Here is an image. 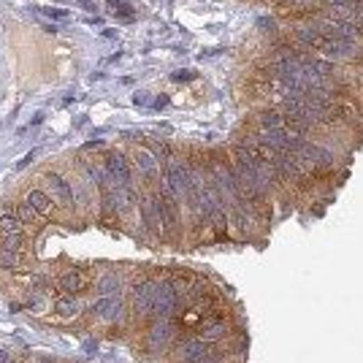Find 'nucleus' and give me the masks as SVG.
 Wrapping results in <instances>:
<instances>
[{
    "label": "nucleus",
    "instance_id": "nucleus-1",
    "mask_svg": "<svg viewBox=\"0 0 363 363\" xmlns=\"http://www.w3.org/2000/svg\"><path fill=\"white\" fill-rule=\"evenodd\" d=\"M41 179H44V190L52 195V201L57 204V209H63V211H76V192H73V185H70V179L66 173H60L57 168H47V171L41 173Z\"/></svg>",
    "mask_w": 363,
    "mask_h": 363
},
{
    "label": "nucleus",
    "instance_id": "nucleus-2",
    "mask_svg": "<svg viewBox=\"0 0 363 363\" xmlns=\"http://www.w3.org/2000/svg\"><path fill=\"white\" fill-rule=\"evenodd\" d=\"M176 331H179V320H152L147 333H144L147 352H152V355L168 352L173 347V342H176V336H179Z\"/></svg>",
    "mask_w": 363,
    "mask_h": 363
},
{
    "label": "nucleus",
    "instance_id": "nucleus-3",
    "mask_svg": "<svg viewBox=\"0 0 363 363\" xmlns=\"http://www.w3.org/2000/svg\"><path fill=\"white\" fill-rule=\"evenodd\" d=\"M157 279L155 277H141L130 285V312L139 320H149V312L155 304Z\"/></svg>",
    "mask_w": 363,
    "mask_h": 363
},
{
    "label": "nucleus",
    "instance_id": "nucleus-4",
    "mask_svg": "<svg viewBox=\"0 0 363 363\" xmlns=\"http://www.w3.org/2000/svg\"><path fill=\"white\" fill-rule=\"evenodd\" d=\"M101 163H104V168L109 171V176H111L117 185L133 187V182H136V171H133L130 160L122 155L120 149H109V152H104Z\"/></svg>",
    "mask_w": 363,
    "mask_h": 363
},
{
    "label": "nucleus",
    "instance_id": "nucleus-5",
    "mask_svg": "<svg viewBox=\"0 0 363 363\" xmlns=\"http://www.w3.org/2000/svg\"><path fill=\"white\" fill-rule=\"evenodd\" d=\"M90 314L95 323H104V326H114L125 317V307L117 295H101L98 301L90 304Z\"/></svg>",
    "mask_w": 363,
    "mask_h": 363
},
{
    "label": "nucleus",
    "instance_id": "nucleus-6",
    "mask_svg": "<svg viewBox=\"0 0 363 363\" xmlns=\"http://www.w3.org/2000/svg\"><path fill=\"white\" fill-rule=\"evenodd\" d=\"M130 166H133V171L139 173L147 185L155 187L157 182H160V160H157L149 149H144V147H141V149H133V152H130Z\"/></svg>",
    "mask_w": 363,
    "mask_h": 363
},
{
    "label": "nucleus",
    "instance_id": "nucleus-7",
    "mask_svg": "<svg viewBox=\"0 0 363 363\" xmlns=\"http://www.w3.org/2000/svg\"><path fill=\"white\" fill-rule=\"evenodd\" d=\"M90 288V274L85 269H68L57 277V290L66 295H79Z\"/></svg>",
    "mask_w": 363,
    "mask_h": 363
},
{
    "label": "nucleus",
    "instance_id": "nucleus-8",
    "mask_svg": "<svg viewBox=\"0 0 363 363\" xmlns=\"http://www.w3.org/2000/svg\"><path fill=\"white\" fill-rule=\"evenodd\" d=\"M22 198H25V201L35 209V214L44 217V220H52L54 214H57V204H54L52 195L44 190V187H27Z\"/></svg>",
    "mask_w": 363,
    "mask_h": 363
},
{
    "label": "nucleus",
    "instance_id": "nucleus-9",
    "mask_svg": "<svg viewBox=\"0 0 363 363\" xmlns=\"http://www.w3.org/2000/svg\"><path fill=\"white\" fill-rule=\"evenodd\" d=\"M85 309V304H82V298L79 295H66L60 293L57 298L52 301V314L57 320H73V317H79Z\"/></svg>",
    "mask_w": 363,
    "mask_h": 363
},
{
    "label": "nucleus",
    "instance_id": "nucleus-10",
    "mask_svg": "<svg viewBox=\"0 0 363 363\" xmlns=\"http://www.w3.org/2000/svg\"><path fill=\"white\" fill-rule=\"evenodd\" d=\"M11 211L17 214V220H19L22 225H25L27 230H38V228H41V223H44V217H38V214H35V209L30 207V204H27L25 198H19V201H14V207H11Z\"/></svg>",
    "mask_w": 363,
    "mask_h": 363
},
{
    "label": "nucleus",
    "instance_id": "nucleus-11",
    "mask_svg": "<svg viewBox=\"0 0 363 363\" xmlns=\"http://www.w3.org/2000/svg\"><path fill=\"white\" fill-rule=\"evenodd\" d=\"M27 260H30V252H14V250L0 247V269L3 271H25Z\"/></svg>",
    "mask_w": 363,
    "mask_h": 363
},
{
    "label": "nucleus",
    "instance_id": "nucleus-12",
    "mask_svg": "<svg viewBox=\"0 0 363 363\" xmlns=\"http://www.w3.org/2000/svg\"><path fill=\"white\" fill-rule=\"evenodd\" d=\"M285 128V114L279 109H263L258 114V130H282Z\"/></svg>",
    "mask_w": 363,
    "mask_h": 363
},
{
    "label": "nucleus",
    "instance_id": "nucleus-13",
    "mask_svg": "<svg viewBox=\"0 0 363 363\" xmlns=\"http://www.w3.org/2000/svg\"><path fill=\"white\" fill-rule=\"evenodd\" d=\"M122 290V277L117 271H109L101 279H95V293L98 295H117Z\"/></svg>",
    "mask_w": 363,
    "mask_h": 363
},
{
    "label": "nucleus",
    "instance_id": "nucleus-14",
    "mask_svg": "<svg viewBox=\"0 0 363 363\" xmlns=\"http://www.w3.org/2000/svg\"><path fill=\"white\" fill-rule=\"evenodd\" d=\"M0 247L3 250H14V252H30V236H27V230L25 233H14V236H0Z\"/></svg>",
    "mask_w": 363,
    "mask_h": 363
},
{
    "label": "nucleus",
    "instance_id": "nucleus-15",
    "mask_svg": "<svg viewBox=\"0 0 363 363\" xmlns=\"http://www.w3.org/2000/svg\"><path fill=\"white\" fill-rule=\"evenodd\" d=\"M27 228L19 223L17 214L8 209V211H3L0 214V236H14V233H25Z\"/></svg>",
    "mask_w": 363,
    "mask_h": 363
},
{
    "label": "nucleus",
    "instance_id": "nucleus-16",
    "mask_svg": "<svg viewBox=\"0 0 363 363\" xmlns=\"http://www.w3.org/2000/svg\"><path fill=\"white\" fill-rule=\"evenodd\" d=\"M106 11H109L111 17L125 19V22L136 19V8H133V6H128V3H122V0H109V3H106Z\"/></svg>",
    "mask_w": 363,
    "mask_h": 363
},
{
    "label": "nucleus",
    "instance_id": "nucleus-17",
    "mask_svg": "<svg viewBox=\"0 0 363 363\" xmlns=\"http://www.w3.org/2000/svg\"><path fill=\"white\" fill-rule=\"evenodd\" d=\"M0 363H19L17 355L11 352V350H6V347H0Z\"/></svg>",
    "mask_w": 363,
    "mask_h": 363
},
{
    "label": "nucleus",
    "instance_id": "nucleus-18",
    "mask_svg": "<svg viewBox=\"0 0 363 363\" xmlns=\"http://www.w3.org/2000/svg\"><path fill=\"white\" fill-rule=\"evenodd\" d=\"M44 14H49V17H54V19L68 17V11H66V8H44Z\"/></svg>",
    "mask_w": 363,
    "mask_h": 363
},
{
    "label": "nucleus",
    "instance_id": "nucleus-19",
    "mask_svg": "<svg viewBox=\"0 0 363 363\" xmlns=\"http://www.w3.org/2000/svg\"><path fill=\"white\" fill-rule=\"evenodd\" d=\"M192 76H195L192 70H176L171 79H173V82H187V79H192Z\"/></svg>",
    "mask_w": 363,
    "mask_h": 363
},
{
    "label": "nucleus",
    "instance_id": "nucleus-20",
    "mask_svg": "<svg viewBox=\"0 0 363 363\" xmlns=\"http://www.w3.org/2000/svg\"><path fill=\"white\" fill-rule=\"evenodd\" d=\"M35 363H60V361H54V358H49V355H44V358H38Z\"/></svg>",
    "mask_w": 363,
    "mask_h": 363
},
{
    "label": "nucleus",
    "instance_id": "nucleus-21",
    "mask_svg": "<svg viewBox=\"0 0 363 363\" xmlns=\"http://www.w3.org/2000/svg\"><path fill=\"white\" fill-rule=\"evenodd\" d=\"M79 3H82V6H85V8H90V11H92V8H95V3H92V0H79Z\"/></svg>",
    "mask_w": 363,
    "mask_h": 363
}]
</instances>
